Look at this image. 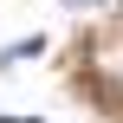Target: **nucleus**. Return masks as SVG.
Returning a JSON list of instances; mask_svg holds the SVG:
<instances>
[{"label": "nucleus", "instance_id": "f257e3e1", "mask_svg": "<svg viewBox=\"0 0 123 123\" xmlns=\"http://www.w3.org/2000/svg\"><path fill=\"white\" fill-rule=\"evenodd\" d=\"M84 6H91V0H84Z\"/></svg>", "mask_w": 123, "mask_h": 123}]
</instances>
